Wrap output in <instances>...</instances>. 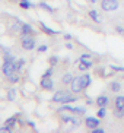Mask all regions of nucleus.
I'll use <instances>...</instances> for the list:
<instances>
[{
    "instance_id": "nucleus-27",
    "label": "nucleus",
    "mask_w": 124,
    "mask_h": 133,
    "mask_svg": "<svg viewBox=\"0 0 124 133\" xmlns=\"http://www.w3.org/2000/svg\"><path fill=\"white\" fill-rule=\"evenodd\" d=\"M6 98H8L9 101H15L16 99V88H10L8 91V94H6Z\"/></svg>"
},
{
    "instance_id": "nucleus-33",
    "label": "nucleus",
    "mask_w": 124,
    "mask_h": 133,
    "mask_svg": "<svg viewBox=\"0 0 124 133\" xmlns=\"http://www.w3.org/2000/svg\"><path fill=\"white\" fill-rule=\"evenodd\" d=\"M115 32L124 37V26H123V25H115Z\"/></svg>"
},
{
    "instance_id": "nucleus-9",
    "label": "nucleus",
    "mask_w": 124,
    "mask_h": 133,
    "mask_svg": "<svg viewBox=\"0 0 124 133\" xmlns=\"http://www.w3.org/2000/svg\"><path fill=\"white\" fill-rule=\"evenodd\" d=\"M79 64H78V69L80 72H88L89 69L93 67V60L92 59H83V60H78Z\"/></svg>"
},
{
    "instance_id": "nucleus-4",
    "label": "nucleus",
    "mask_w": 124,
    "mask_h": 133,
    "mask_svg": "<svg viewBox=\"0 0 124 133\" xmlns=\"http://www.w3.org/2000/svg\"><path fill=\"white\" fill-rule=\"evenodd\" d=\"M120 8V0H101V9L104 12H115Z\"/></svg>"
},
{
    "instance_id": "nucleus-7",
    "label": "nucleus",
    "mask_w": 124,
    "mask_h": 133,
    "mask_svg": "<svg viewBox=\"0 0 124 133\" xmlns=\"http://www.w3.org/2000/svg\"><path fill=\"white\" fill-rule=\"evenodd\" d=\"M60 120H61L63 123L72 124L73 127H78V126L82 124V121L79 120L78 117H73V116H70V114H61V116H60Z\"/></svg>"
},
{
    "instance_id": "nucleus-1",
    "label": "nucleus",
    "mask_w": 124,
    "mask_h": 133,
    "mask_svg": "<svg viewBox=\"0 0 124 133\" xmlns=\"http://www.w3.org/2000/svg\"><path fill=\"white\" fill-rule=\"evenodd\" d=\"M51 101L58 102V104H72V102L79 101V97L76 94H73L72 91H69V89H58V91L54 92Z\"/></svg>"
},
{
    "instance_id": "nucleus-22",
    "label": "nucleus",
    "mask_w": 124,
    "mask_h": 133,
    "mask_svg": "<svg viewBox=\"0 0 124 133\" xmlns=\"http://www.w3.org/2000/svg\"><path fill=\"white\" fill-rule=\"evenodd\" d=\"M113 116L117 120H123L124 118V108H114L113 110Z\"/></svg>"
},
{
    "instance_id": "nucleus-8",
    "label": "nucleus",
    "mask_w": 124,
    "mask_h": 133,
    "mask_svg": "<svg viewBox=\"0 0 124 133\" xmlns=\"http://www.w3.org/2000/svg\"><path fill=\"white\" fill-rule=\"evenodd\" d=\"M85 126L88 127L89 130H92V129H95V127H98V126L101 124V118L99 117H92V116H86V118H85Z\"/></svg>"
},
{
    "instance_id": "nucleus-10",
    "label": "nucleus",
    "mask_w": 124,
    "mask_h": 133,
    "mask_svg": "<svg viewBox=\"0 0 124 133\" xmlns=\"http://www.w3.org/2000/svg\"><path fill=\"white\" fill-rule=\"evenodd\" d=\"M39 86L45 91H54V81L51 78H44L43 76L39 81Z\"/></svg>"
},
{
    "instance_id": "nucleus-20",
    "label": "nucleus",
    "mask_w": 124,
    "mask_h": 133,
    "mask_svg": "<svg viewBox=\"0 0 124 133\" xmlns=\"http://www.w3.org/2000/svg\"><path fill=\"white\" fill-rule=\"evenodd\" d=\"M73 75L70 73V72H67V73H64L61 76V83L63 85H70V83H72V81H73Z\"/></svg>"
},
{
    "instance_id": "nucleus-11",
    "label": "nucleus",
    "mask_w": 124,
    "mask_h": 133,
    "mask_svg": "<svg viewBox=\"0 0 124 133\" xmlns=\"http://www.w3.org/2000/svg\"><path fill=\"white\" fill-rule=\"evenodd\" d=\"M39 28H41V31L47 35H58V34H61V31H58V29H53L50 28L48 25H45L44 22H39Z\"/></svg>"
},
{
    "instance_id": "nucleus-28",
    "label": "nucleus",
    "mask_w": 124,
    "mask_h": 133,
    "mask_svg": "<svg viewBox=\"0 0 124 133\" xmlns=\"http://www.w3.org/2000/svg\"><path fill=\"white\" fill-rule=\"evenodd\" d=\"M53 75H54V66H50V67H48V69H47V70L43 73V76H44V78H51Z\"/></svg>"
},
{
    "instance_id": "nucleus-41",
    "label": "nucleus",
    "mask_w": 124,
    "mask_h": 133,
    "mask_svg": "<svg viewBox=\"0 0 124 133\" xmlns=\"http://www.w3.org/2000/svg\"><path fill=\"white\" fill-rule=\"evenodd\" d=\"M91 3H97V2H101V0H89Z\"/></svg>"
},
{
    "instance_id": "nucleus-15",
    "label": "nucleus",
    "mask_w": 124,
    "mask_h": 133,
    "mask_svg": "<svg viewBox=\"0 0 124 133\" xmlns=\"http://www.w3.org/2000/svg\"><path fill=\"white\" fill-rule=\"evenodd\" d=\"M20 34L22 35H34L35 34V31H34V28H32V25L31 24H26V22H23L22 24V31H20Z\"/></svg>"
},
{
    "instance_id": "nucleus-19",
    "label": "nucleus",
    "mask_w": 124,
    "mask_h": 133,
    "mask_svg": "<svg viewBox=\"0 0 124 133\" xmlns=\"http://www.w3.org/2000/svg\"><path fill=\"white\" fill-rule=\"evenodd\" d=\"M8 81L10 83H13V85H15V83H18L20 81V72H13V73L12 75H9L8 76Z\"/></svg>"
},
{
    "instance_id": "nucleus-5",
    "label": "nucleus",
    "mask_w": 124,
    "mask_h": 133,
    "mask_svg": "<svg viewBox=\"0 0 124 133\" xmlns=\"http://www.w3.org/2000/svg\"><path fill=\"white\" fill-rule=\"evenodd\" d=\"M85 89V85H83V81H82V76H74L72 83H70V91L73 92V94L79 95L83 92Z\"/></svg>"
},
{
    "instance_id": "nucleus-39",
    "label": "nucleus",
    "mask_w": 124,
    "mask_h": 133,
    "mask_svg": "<svg viewBox=\"0 0 124 133\" xmlns=\"http://www.w3.org/2000/svg\"><path fill=\"white\" fill-rule=\"evenodd\" d=\"M93 104H95V101H93L92 98H88L86 99V105H93Z\"/></svg>"
},
{
    "instance_id": "nucleus-26",
    "label": "nucleus",
    "mask_w": 124,
    "mask_h": 133,
    "mask_svg": "<svg viewBox=\"0 0 124 133\" xmlns=\"http://www.w3.org/2000/svg\"><path fill=\"white\" fill-rule=\"evenodd\" d=\"M18 118H19L18 116H12V117H9L8 120L4 121V124H6V126H10V127H15V124L18 123Z\"/></svg>"
},
{
    "instance_id": "nucleus-17",
    "label": "nucleus",
    "mask_w": 124,
    "mask_h": 133,
    "mask_svg": "<svg viewBox=\"0 0 124 133\" xmlns=\"http://www.w3.org/2000/svg\"><path fill=\"white\" fill-rule=\"evenodd\" d=\"M114 108H124V95H117L113 99Z\"/></svg>"
},
{
    "instance_id": "nucleus-30",
    "label": "nucleus",
    "mask_w": 124,
    "mask_h": 133,
    "mask_svg": "<svg viewBox=\"0 0 124 133\" xmlns=\"http://www.w3.org/2000/svg\"><path fill=\"white\" fill-rule=\"evenodd\" d=\"M109 69L113 72H123L124 73V66H117V64H109Z\"/></svg>"
},
{
    "instance_id": "nucleus-21",
    "label": "nucleus",
    "mask_w": 124,
    "mask_h": 133,
    "mask_svg": "<svg viewBox=\"0 0 124 133\" xmlns=\"http://www.w3.org/2000/svg\"><path fill=\"white\" fill-rule=\"evenodd\" d=\"M38 8L43 9V10H45V12H48V13H54V12H56V9L51 8L50 4L45 3V2H39V3H38Z\"/></svg>"
},
{
    "instance_id": "nucleus-34",
    "label": "nucleus",
    "mask_w": 124,
    "mask_h": 133,
    "mask_svg": "<svg viewBox=\"0 0 124 133\" xmlns=\"http://www.w3.org/2000/svg\"><path fill=\"white\" fill-rule=\"evenodd\" d=\"M47 50H48V45H45V44H43V45H39V47L37 48V51H38V53H45Z\"/></svg>"
},
{
    "instance_id": "nucleus-24",
    "label": "nucleus",
    "mask_w": 124,
    "mask_h": 133,
    "mask_svg": "<svg viewBox=\"0 0 124 133\" xmlns=\"http://www.w3.org/2000/svg\"><path fill=\"white\" fill-rule=\"evenodd\" d=\"M19 6H20V9H23V10H28V9L34 8V4H32L29 0H19Z\"/></svg>"
},
{
    "instance_id": "nucleus-6",
    "label": "nucleus",
    "mask_w": 124,
    "mask_h": 133,
    "mask_svg": "<svg viewBox=\"0 0 124 133\" xmlns=\"http://www.w3.org/2000/svg\"><path fill=\"white\" fill-rule=\"evenodd\" d=\"M15 62H16V60H4V59H3V64H2V72H3V75L6 76V78H8L9 75H12L13 72H16Z\"/></svg>"
},
{
    "instance_id": "nucleus-2",
    "label": "nucleus",
    "mask_w": 124,
    "mask_h": 133,
    "mask_svg": "<svg viewBox=\"0 0 124 133\" xmlns=\"http://www.w3.org/2000/svg\"><path fill=\"white\" fill-rule=\"evenodd\" d=\"M20 45H22L23 50L26 51H32L35 47H37V41H35V37L34 35H22L20 34Z\"/></svg>"
},
{
    "instance_id": "nucleus-12",
    "label": "nucleus",
    "mask_w": 124,
    "mask_h": 133,
    "mask_svg": "<svg viewBox=\"0 0 124 133\" xmlns=\"http://www.w3.org/2000/svg\"><path fill=\"white\" fill-rule=\"evenodd\" d=\"M95 105L98 107H108L109 105V97L108 95H98L95 99Z\"/></svg>"
},
{
    "instance_id": "nucleus-36",
    "label": "nucleus",
    "mask_w": 124,
    "mask_h": 133,
    "mask_svg": "<svg viewBox=\"0 0 124 133\" xmlns=\"http://www.w3.org/2000/svg\"><path fill=\"white\" fill-rule=\"evenodd\" d=\"M83 59H92V54H91V53H83L79 60H83Z\"/></svg>"
},
{
    "instance_id": "nucleus-31",
    "label": "nucleus",
    "mask_w": 124,
    "mask_h": 133,
    "mask_svg": "<svg viewBox=\"0 0 124 133\" xmlns=\"http://www.w3.org/2000/svg\"><path fill=\"white\" fill-rule=\"evenodd\" d=\"M3 59H4V60H16V57L12 54L10 51L6 50V51H4V54H3Z\"/></svg>"
},
{
    "instance_id": "nucleus-16",
    "label": "nucleus",
    "mask_w": 124,
    "mask_h": 133,
    "mask_svg": "<svg viewBox=\"0 0 124 133\" xmlns=\"http://www.w3.org/2000/svg\"><path fill=\"white\" fill-rule=\"evenodd\" d=\"M88 16H89V18L93 21V22H95V24H101V22H102L101 15H99V13H98L97 10H95V9H91L89 13H88Z\"/></svg>"
},
{
    "instance_id": "nucleus-37",
    "label": "nucleus",
    "mask_w": 124,
    "mask_h": 133,
    "mask_svg": "<svg viewBox=\"0 0 124 133\" xmlns=\"http://www.w3.org/2000/svg\"><path fill=\"white\" fill-rule=\"evenodd\" d=\"M63 38L66 39V41H70L73 37H72V34H67V32H66V34H63Z\"/></svg>"
},
{
    "instance_id": "nucleus-13",
    "label": "nucleus",
    "mask_w": 124,
    "mask_h": 133,
    "mask_svg": "<svg viewBox=\"0 0 124 133\" xmlns=\"http://www.w3.org/2000/svg\"><path fill=\"white\" fill-rule=\"evenodd\" d=\"M108 89L111 91V92H114V94H118V92H121V89H123V85H121V82H118V81H111V82L108 83Z\"/></svg>"
},
{
    "instance_id": "nucleus-14",
    "label": "nucleus",
    "mask_w": 124,
    "mask_h": 133,
    "mask_svg": "<svg viewBox=\"0 0 124 133\" xmlns=\"http://www.w3.org/2000/svg\"><path fill=\"white\" fill-rule=\"evenodd\" d=\"M22 24H23L22 21L16 18L15 22L10 25V32L12 34H20V31H22Z\"/></svg>"
},
{
    "instance_id": "nucleus-29",
    "label": "nucleus",
    "mask_w": 124,
    "mask_h": 133,
    "mask_svg": "<svg viewBox=\"0 0 124 133\" xmlns=\"http://www.w3.org/2000/svg\"><path fill=\"white\" fill-rule=\"evenodd\" d=\"M58 60H60V59H58V57H57V56H51V57H50V59H48V64H50V66H57V64H58Z\"/></svg>"
},
{
    "instance_id": "nucleus-40",
    "label": "nucleus",
    "mask_w": 124,
    "mask_h": 133,
    "mask_svg": "<svg viewBox=\"0 0 124 133\" xmlns=\"http://www.w3.org/2000/svg\"><path fill=\"white\" fill-rule=\"evenodd\" d=\"M66 48H67V50H72V48H73V44H70V43H66Z\"/></svg>"
},
{
    "instance_id": "nucleus-18",
    "label": "nucleus",
    "mask_w": 124,
    "mask_h": 133,
    "mask_svg": "<svg viewBox=\"0 0 124 133\" xmlns=\"http://www.w3.org/2000/svg\"><path fill=\"white\" fill-rule=\"evenodd\" d=\"M80 76H82V81H83L85 88H89L91 83H92V75L88 73V72H83V75H80Z\"/></svg>"
},
{
    "instance_id": "nucleus-3",
    "label": "nucleus",
    "mask_w": 124,
    "mask_h": 133,
    "mask_svg": "<svg viewBox=\"0 0 124 133\" xmlns=\"http://www.w3.org/2000/svg\"><path fill=\"white\" fill-rule=\"evenodd\" d=\"M58 113H61V111H67V113L73 114V116H83L86 113V108L85 107H73L70 105V104H61V107L57 110Z\"/></svg>"
},
{
    "instance_id": "nucleus-25",
    "label": "nucleus",
    "mask_w": 124,
    "mask_h": 133,
    "mask_svg": "<svg viewBox=\"0 0 124 133\" xmlns=\"http://www.w3.org/2000/svg\"><path fill=\"white\" fill-rule=\"evenodd\" d=\"M26 64V60L25 59H18L15 62V67H16V72H22V69H23V66Z\"/></svg>"
},
{
    "instance_id": "nucleus-38",
    "label": "nucleus",
    "mask_w": 124,
    "mask_h": 133,
    "mask_svg": "<svg viewBox=\"0 0 124 133\" xmlns=\"http://www.w3.org/2000/svg\"><path fill=\"white\" fill-rule=\"evenodd\" d=\"M26 124L29 126V127H32V129H34V130H37V127H35V123H34V121L28 120V121H26Z\"/></svg>"
},
{
    "instance_id": "nucleus-23",
    "label": "nucleus",
    "mask_w": 124,
    "mask_h": 133,
    "mask_svg": "<svg viewBox=\"0 0 124 133\" xmlns=\"http://www.w3.org/2000/svg\"><path fill=\"white\" fill-rule=\"evenodd\" d=\"M107 114H108V110H107V107H98V111H97V117H99L102 120V118L107 117Z\"/></svg>"
},
{
    "instance_id": "nucleus-35",
    "label": "nucleus",
    "mask_w": 124,
    "mask_h": 133,
    "mask_svg": "<svg viewBox=\"0 0 124 133\" xmlns=\"http://www.w3.org/2000/svg\"><path fill=\"white\" fill-rule=\"evenodd\" d=\"M91 132H92V133H105V129H102V127H99V126H98V127L92 129Z\"/></svg>"
},
{
    "instance_id": "nucleus-32",
    "label": "nucleus",
    "mask_w": 124,
    "mask_h": 133,
    "mask_svg": "<svg viewBox=\"0 0 124 133\" xmlns=\"http://www.w3.org/2000/svg\"><path fill=\"white\" fill-rule=\"evenodd\" d=\"M6 132H13V127H10V126H6V124H3L2 127H0V133H6Z\"/></svg>"
}]
</instances>
